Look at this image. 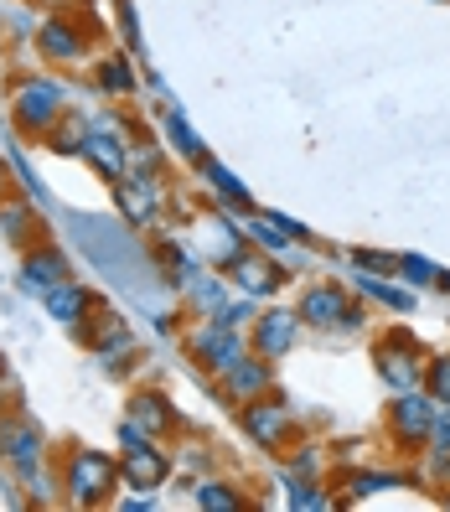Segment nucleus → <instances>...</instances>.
Here are the masks:
<instances>
[{
  "label": "nucleus",
  "instance_id": "f257e3e1",
  "mask_svg": "<svg viewBox=\"0 0 450 512\" xmlns=\"http://www.w3.org/2000/svg\"><path fill=\"white\" fill-rule=\"evenodd\" d=\"M63 104H68V88L57 78L26 73V78L11 83V119H16V130H26V135H47L57 119H63Z\"/></svg>",
  "mask_w": 450,
  "mask_h": 512
},
{
  "label": "nucleus",
  "instance_id": "f03ea898",
  "mask_svg": "<svg viewBox=\"0 0 450 512\" xmlns=\"http://www.w3.org/2000/svg\"><path fill=\"white\" fill-rule=\"evenodd\" d=\"M119 481V461L109 456V450H78V456L68 461V497L73 502H104L114 492Z\"/></svg>",
  "mask_w": 450,
  "mask_h": 512
},
{
  "label": "nucleus",
  "instance_id": "7ed1b4c3",
  "mask_svg": "<svg viewBox=\"0 0 450 512\" xmlns=\"http://www.w3.org/2000/svg\"><path fill=\"white\" fill-rule=\"evenodd\" d=\"M378 373H383V383L394 388V394H409V388L425 383V363H419L409 331H394V337L378 347Z\"/></svg>",
  "mask_w": 450,
  "mask_h": 512
},
{
  "label": "nucleus",
  "instance_id": "20e7f679",
  "mask_svg": "<svg viewBox=\"0 0 450 512\" xmlns=\"http://www.w3.org/2000/svg\"><path fill=\"white\" fill-rule=\"evenodd\" d=\"M192 352H197V363L202 368H213V373H228L238 357H244V337H238V331L218 316L213 326H202L197 337H192Z\"/></svg>",
  "mask_w": 450,
  "mask_h": 512
},
{
  "label": "nucleus",
  "instance_id": "39448f33",
  "mask_svg": "<svg viewBox=\"0 0 450 512\" xmlns=\"http://www.w3.org/2000/svg\"><path fill=\"white\" fill-rule=\"evenodd\" d=\"M285 430H290V409L280 404V399H249L244 404V435L254 440V445H264V450H275V445H285Z\"/></svg>",
  "mask_w": 450,
  "mask_h": 512
},
{
  "label": "nucleus",
  "instance_id": "423d86ee",
  "mask_svg": "<svg viewBox=\"0 0 450 512\" xmlns=\"http://www.w3.org/2000/svg\"><path fill=\"white\" fill-rule=\"evenodd\" d=\"M388 425H394V440L399 445H425L430 440V425H435V399H419L414 388L399 394V404L388 409Z\"/></svg>",
  "mask_w": 450,
  "mask_h": 512
},
{
  "label": "nucleus",
  "instance_id": "0eeeda50",
  "mask_svg": "<svg viewBox=\"0 0 450 512\" xmlns=\"http://www.w3.org/2000/svg\"><path fill=\"white\" fill-rule=\"evenodd\" d=\"M166 471H171V461H166L150 440H145V445H130L125 456H119V481H125V487H135V492L161 487Z\"/></svg>",
  "mask_w": 450,
  "mask_h": 512
},
{
  "label": "nucleus",
  "instance_id": "6e6552de",
  "mask_svg": "<svg viewBox=\"0 0 450 512\" xmlns=\"http://www.w3.org/2000/svg\"><path fill=\"white\" fill-rule=\"evenodd\" d=\"M295 316L306 321V326H321V331H326V326H342V316H347V290H342V285H306Z\"/></svg>",
  "mask_w": 450,
  "mask_h": 512
},
{
  "label": "nucleus",
  "instance_id": "1a4fd4ad",
  "mask_svg": "<svg viewBox=\"0 0 450 512\" xmlns=\"http://www.w3.org/2000/svg\"><path fill=\"white\" fill-rule=\"evenodd\" d=\"M63 280H73L63 249H37V254H26V264H21V290H26V295H47V290H57Z\"/></svg>",
  "mask_w": 450,
  "mask_h": 512
},
{
  "label": "nucleus",
  "instance_id": "9d476101",
  "mask_svg": "<svg viewBox=\"0 0 450 512\" xmlns=\"http://www.w3.org/2000/svg\"><path fill=\"white\" fill-rule=\"evenodd\" d=\"M0 450H6V461L16 471H32L42 461V430L32 419H6V425H0Z\"/></svg>",
  "mask_w": 450,
  "mask_h": 512
},
{
  "label": "nucleus",
  "instance_id": "9b49d317",
  "mask_svg": "<svg viewBox=\"0 0 450 512\" xmlns=\"http://www.w3.org/2000/svg\"><path fill=\"white\" fill-rule=\"evenodd\" d=\"M300 321L295 311H269L259 326H254V347H259V357H269V363H275V357H285L290 347H295V337H300Z\"/></svg>",
  "mask_w": 450,
  "mask_h": 512
},
{
  "label": "nucleus",
  "instance_id": "f8f14e48",
  "mask_svg": "<svg viewBox=\"0 0 450 512\" xmlns=\"http://www.w3.org/2000/svg\"><path fill=\"white\" fill-rule=\"evenodd\" d=\"M269 383H275V368H269V357H238V363L223 373V388L233 399H259V394H269Z\"/></svg>",
  "mask_w": 450,
  "mask_h": 512
},
{
  "label": "nucleus",
  "instance_id": "ddd939ff",
  "mask_svg": "<svg viewBox=\"0 0 450 512\" xmlns=\"http://www.w3.org/2000/svg\"><path fill=\"white\" fill-rule=\"evenodd\" d=\"M37 47H42L47 63H63V68L83 57V37H78V26H73V21H63V16H52V21L42 26V32H37Z\"/></svg>",
  "mask_w": 450,
  "mask_h": 512
},
{
  "label": "nucleus",
  "instance_id": "4468645a",
  "mask_svg": "<svg viewBox=\"0 0 450 512\" xmlns=\"http://www.w3.org/2000/svg\"><path fill=\"white\" fill-rule=\"evenodd\" d=\"M83 156L88 161H94L104 176H114V182H119V176H125V140H119V130H94V125H88V135H83Z\"/></svg>",
  "mask_w": 450,
  "mask_h": 512
},
{
  "label": "nucleus",
  "instance_id": "2eb2a0df",
  "mask_svg": "<svg viewBox=\"0 0 450 512\" xmlns=\"http://www.w3.org/2000/svg\"><path fill=\"white\" fill-rule=\"evenodd\" d=\"M233 280H238V290H249V295H275V290L285 285L280 264H275V259H259V254L238 259V264H233Z\"/></svg>",
  "mask_w": 450,
  "mask_h": 512
},
{
  "label": "nucleus",
  "instance_id": "dca6fc26",
  "mask_svg": "<svg viewBox=\"0 0 450 512\" xmlns=\"http://www.w3.org/2000/svg\"><path fill=\"white\" fill-rule=\"evenodd\" d=\"M42 300H47V311H52L57 321H63V326H78L88 311H94V295H88L83 285H73V280H63L57 290H47Z\"/></svg>",
  "mask_w": 450,
  "mask_h": 512
},
{
  "label": "nucleus",
  "instance_id": "f3484780",
  "mask_svg": "<svg viewBox=\"0 0 450 512\" xmlns=\"http://www.w3.org/2000/svg\"><path fill=\"white\" fill-rule=\"evenodd\" d=\"M119 207H125L130 223H150L156 218V182L140 176V182H119Z\"/></svg>",
  "mask_w": 450,
  "mask_h": 512
},
{
  "label": "nucleus",
  "instance_id": "a211bd4d",
  "mask_svg": "<svg viewBox=\"0 0 450 512\" xmlns=\"http://www.w3.org/2000/svg\"><path fill=\"white\" fill-rule=\"evenodd\" d=\"M197 171H202L207 182H213V187H218V192L228 197V207H249V202H254V197H249V187L238 182V176H233V171H228L223 161H213V156H202V161H197Z\"/></svg>",
  "mask_w": 450,
  "mask_h": 512
},
{
  "label": "nucleus",
  "instance_id": "6ab92c4d",
  "mask_svg": "<svg viewBox=\"0 0 450 512\" xmlns=\"http://www.w3.org/2000/svg\"><path fill=\"white\" fill-rule=\"evenodd\" d=\"M161 130L171 135V145L182 150L187 161H202V156H207V150H202V140L192 135V125H187V114H182V109H166V114H161Z\"/></svg>",
  "mask_w": 450,
  "mask_h": 512
},
{
  "label": "nucleus",
  "instance_id": "aec40b11",
  "mask_svg": "<svg viewBox=\"0 0 450 512\" xmlns=\"http://www.w3.org/2000/svg\"><path fill=\"white\" fill-rule=\"evenodd\" d=\"M94 78H99L104 94H135V63L130 57H104Z\"/></svg>",
  "mask_w": 450,
  "mask_h": 512
},
{
  "label": "nucleus",
  "instance_id": "412c9836",
  "mask_svg": "<svg viewBox=\"0 0 450 512\" xmlns=\"http://www.w3.org/2000/svg\"><path fill=\"white\" fill-rule=\"evenodd\" d=\"M130 419L145 425V430H166L171 425V404L161 394H140V399H130Z\"/></svg>",
  "mask_w": 450,
  "mask_h": 512
},
{
  "label": "nucleus",
  "instance_id": "4be33fe9",
  "mask_svg": "<svg viewBox=\"0 0 450 512\" xmlns=\"http://www.w3.org/2000/svg\"><path fill=\"white\" fill-rule=\"evenodd\" d=\"M192 502L207 507V512H238V507H244V497H233V487H223V481H197Z\"/></svg>",
  "mask_w": 450,
  "mask_h": 512
},
{
  "label": "nucleus",
  "instance_id": "5701e85b",
  "mask_svg": "<svg viewBox=\"0 0 450 512\" xmlns=\"http://www.w3.org/2000/svg\"><path fill=\"white\" fill-rule=\"evenodd\" d=\"M430 461L440 476H450V409H435V425H430Z\"/></svg>",
  "mask_w": 450,
  "mask_h": 512
},
{
  "label": "nucleus",
  "instance_id": "b1692460",
  "mask_svg": "<svg viewBox=\"0 0 450 512\" xmlns=\"http://www.w3.org/2000/svg\"><path fill=\"white\" fill-rule=\"evenodd\" d=\"M357 290H363V295H373V300H383L388 311H414V295H409V290H394L388 280H373V275H363V280H357Z\"/></svg>",
  "mask_w": 450,
  "mask_h": 512
},
{
  "label": "nucleus",
  "instance_id": "393cba45",
  "mask_svg": "<svg viewBox=\"0 0 450 512\" xmlns=\"http://www.w3.org/2000/svg\"><path fill=\"white\" fill-rule=\"evenodd\" d=\"M285 502L300 507V512H326V507H332V497H326L316 481H295V476H290V497Z\"/></svg>",
  "mask_w": 450,
  "mask_h": 512
},
{
  "label": "nucleus",
  "instance_id": "a878e982",
  "mask_svg": "<svg viewBox=\"0 0 450 512\" xmlns=\"http://www.w3.org/2000/svg\"><path fill=\"white\" fill-rule=\"evenodd\" d=\"M83 125H78V114H63V119H57V125L47 130V145L52 150H83Z\"/></svg>",
  "mask_w": 450,
  "mask_h": 512
},
{
  "label": "nucleus",
  "instance_id": "bb28decb",
  "mask_svg": "<svg viewBox=\"0 0 450 512\" xmlns=\"http://www.w3.org/2000/svg\"><path fill=\"white\" fill-rule=\"evenodd\" d=\"M32 213H37V202H11V207H0V233L6 238H26V223H32Z\"/></svg>",
  "mask_w": 450,
  "mask_h": 512
},
{
  "label": "nucleus",
  "instance_id": "cd10ccee",
  "mask_svg": "<svg viewBox=\"0 0 450 512\" xmlns=\"http://www.w3.org/2000/svg\"><path fill=\"white\" fill-rule=\"evenodd\" d=\"M187 290H192V306H197V311H207V316H218V311L228 306L223 290H218V280H202V275H197Z\"/></svg>",
  "mask_w": 450,
  "mask_h": 512
},
{
  "label": "nucleus",
  "instance_id": "c85d7f7f",
  "mask_svg": "<svg viewBox=\"0 0 450 512\" xmlns=\"http://www.w3.org/2000/svg\"><path fill=\"white\" fill-rule=\"evenodd\" d=\"M425 388H430V399H435V404H450V352L435 357V363L425 368Z\"/></svg>",
  "mask_w": 450,
  "mask_h": 512
},
{
  "label": "nucleus",
  "instance_id": "c756f323",
  "mask_svg": "<svg viewBox=\"0 0 450 512\" xmlns=\"http://www.w3.org/2000/svg\"><path fill=\"white\" fill-rule=\"evenodd\" d=\"M249 233L259 238V244H264L269 254H285V249H290V244H285V238H290V233H285V228H280L275 218H259V223H249Z\"/></svg>",
  "mask_w": 450,
  "mask_h": 512
},
{
  "label": "nucleus",
  "instance_id": "7c9ffc66",
  "mask_svg": "<svg viewBox=\"0 0 450 512\" xmlns=\"http://www.w3.org/2000/svg\"><path fill=\"white\" fill-rule=\"evenodd\" d=\"M399 269H404V280H414V285H435V280H440V275H435V264H430V259H419V254H404Z\"/></svg>",
  "mask_w": 450,
  "mask_h": 512
},
{
  "label": "nucleus",
  "instance_id": "2f4dec72",
  "mask_svg": "<svg viewBox=\"0 0 450 512\" xmlns=\"http://www.w3.org/2000/svg\"><path fill=\"white\" fill-rule=\"evenodd\" d=\"M394 481H399V476H352L347 492H352V497H373L378 487H394Z\"/></svg>",
  "mask_w": 450,
  "mask_h": 512
},
{
  "label": "nucleus",
  "instance_id": "473e14b6",
  "mask_svg": "<svg viewBox=\"0 0 450 512\" xmlns=\"http://www.w3.org/2000/svg\"><path fill=\"white\" fill-rule=\"evenodd\" d=\"M218 316H223V321L238 331V326H249V321H254V306H249V300H233V306H223Z\"/></svg>",
  "mask_w": 450,
  "mask_h": 512
},
{
  "label": "nucleus",
  "instance_id": "72a5a7b5",
  "mask_svg": "<svg viewBox=\"0 0 450 512\" xmlns=\"http://www.w3.org/2000/svg\"><path fill=\"white\" fill-rule=\"evenodd\" d=\"M316 466H321V456H316V445H306V450H300V456H295V461L285 466V476H311Z\"/></svg>",
  "mask_w": 450,
  "mask_h": 512
},
{
  "label": "nucleus",
  "instance_id": "f704fd0d",
  "mask_svg": "<svg viewBox=\"0 0 450 512\" xmlns=\"http://www.w3.org/2000/svg\"><path fill=\"white\" fill-rule=\"evenodd\" d=\"M0 187H6V161H0Z\"/></svg>",
  "mask_w": 450,
  "mask_h": 512
},
{
  "label": "nucleus",
  "instance_id": "c9c22d12",
  "mask_svg": "<svg viewBox=\"0 0 450 512\" xmlns=\"http://www.w3.org/2000/svg\"><path fill=\"white\" fill-rule=\"evenodd\" d=\"M440 290H450V275H445V280H440Z\"/></svg>",
  "mask_w": 450,
  "mask_h": 512
},
{
  "label": "nucleus",
  "instance_id": "e433bc0d",
  "mask_svg": "<svg viewBox=\"0 0 450 512\" xmlns=\"http://www.w3.org/2000/svg\"><path fill=\"white\" fill-rule=\"evenodd\" d=\"M52 6H63V0H52Z\"/></svg>",
  "mask_w": 450,
  "mask_h": 512
}]
</instances>
